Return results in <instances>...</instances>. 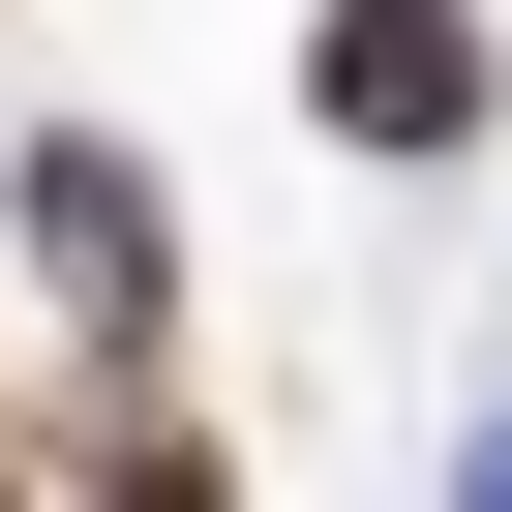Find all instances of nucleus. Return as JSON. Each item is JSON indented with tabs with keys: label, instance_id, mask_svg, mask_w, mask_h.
<instances>
[{
	"label": "nucleus",
	"instance_id": "obj_1",
	"mask_svg": "<svg viewBox=\"0 0 512 512\" xmlns=\"http://www.w3.org/2000/svg\"><path fill=\"white\" fill-rule=\"evenodd\" d=\"M0 241H31V302L91 332V392L151 422V332H181V181H151L121 121H31V151H0Z\"/></svg>",
	"mask_w": 512,
	"mask_h": 512
},
{
	"label": "nucleus",
	"instance_id": "obj_2",
	"mask_svg": "<svg viewBox=\"0 0 512 512\" xmlns=\"http://www.w3.org/2000/svg\"><path fill=\"white\" fill-rule=\"evenodd\" d=\"M302 121H332L362 181H422V151L512 121V31H482V0H302Z\"/></svg>",
	"mask_w": 512,
	"mask_h": 512
},
{
	"label": "nucleus",
	"instance_id": "obj_3",
	"mask_svg": "<svg viewBox=\"0 0 512 512\" xmlns=\"http://www.w3.org/2000/svg\"><path fill=\"white\" fill-rule=\"evenodd\" d=\"M91 512H241V452L211 422H91Z\"/></svg>",
	"mask_w": 512,
	"mask_h": 512
},
{
	"label": "nucleus",
	"instance_id": "obj_4",
	"mask_svg": "<svg viewBox=\"0 0 512 512\" xmlns=\"http://www.w3.org/2000/svg\"><path fill=\"white\" fill-rule=\"evenodd\" d=\"M452 512H512V422H482V452H452Z\"/></svg>",
	"mask_w": 512,
	"mask_h": 512
},
{
	"label": "nucleus",
	"instance_id": "obj_5",
	"mask_svg": "<svg viewBox=\"0 0 512 512\" xmlns=\"http://www.w3.org/2000/svg\"><path fill=\"white\" fill-rule=\"evenodd\" d=\"M0 512H31V422H0Z\"/></svg>",
	"mask_w": 512,
	"mask_h": 512
}]
</instances>
